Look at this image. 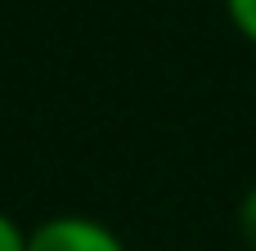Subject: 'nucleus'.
<instances>
[{
    "label": "nucleus",
    "mask_w": 256,
    "mask_h": 251,
    "mask_svg": "<svg viewBox=\"0 0 256 251\" xmlns=\"http://www.w3.org/2000/svg\"><path fill=\"white\" fill-rule=\"evenodd\" d=\"M27 251H130L126 238L90 211H54L27 229Z\"/></svg>",
    "instance_id": "1"
},
{
    "label": "nucleus",
    "mask_w": 256,
    "mask_h": 251,
    "mask_svg": "<svg viewBox=\"0 0 256 251\" xmlns=\"http://www.w3.org/2000/svg\"><path fill=\"white\" fill-rule=\"evenodd\" d=\"M225 4V22L234 27V36L256 49V0H220Z\"/></svg>",
    "instance_id": "2"
},
{
    "label": "nucleus",
    "mask_w": 256,
    "mask_h": 251,
    "mask_svg": "<svg viewBox=\"0 0 256 251\" xmlns=\"http://www.w3.org/2000/svg\"><path fill=\"white\" fill-rule=\"evenodd\" d=\"M234 225H238V238H243V247L256 251V184L238 198V211H234Z\"/></svg>",
    "instance_id": "3"
},
{
    "label": "nucleus",
    "mask_w": 256,
    "mask_h": 251,
    "mask_svg": "<svg viewBox=\"0 0 256 251\" xmlns=\"http://www.w3.org/2000/svg\"><path fill=\"white\" fill-rule=\"evenodd\" d=\"M0 251H27V229L9 211H0Z\"/></svg>",
    "instance_id": "4"
}]
</instances>
